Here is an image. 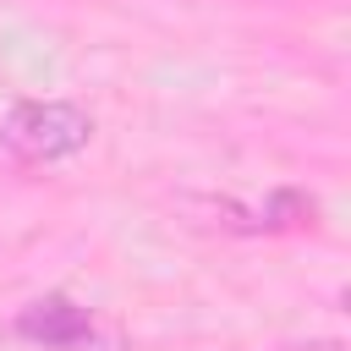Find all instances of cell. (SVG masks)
Here are the masks:
<instances>
[{
  "label": "cell",
  "mask_w": 351,
  "mask_h": 351,
  "mask_svg": "<svg viewBox=\"0 0 351 351\" xmlns=\"http://www.w3.org/2000/svg\"><path fill=\"white\" fill-rule=\"evenodd\" d=\"M93 143V110L77 99H16L0 115V148L16 165H60Z\"/></svg>",
  "instance_id": "obj_1"
},
{
  "label": "cell",
  "mask_w": 351,
  "mask_h": 351,
  "mask_svg": "<svg viewBox=\"0 0 351 351\" xmlns=\"http://www.w3.org/2000/svg\"><path fill=\"white\" fill-rule=\"evenodd\" d=\"M219 230L236 236H285V230H307L318 219V197L302 186H274L263 203H236V197H214L208 203Z\"/></svg>",
  "instance_id": "obj_2"
},
{
  "label": "cell",
  "mask_w": 351,
  "mask_h": 351,
  "mask_svg": "<svg viewBox=\"0 0 351 351\" xmlns=\"http://www.w3.org/2000/svg\"><path fill=\"white\" fill-rule=\"evenodd\" d=\"M11 335L27 340V346H44V351H82V346H93L99 324H93V313H88L77 296L44 291V296H33L27 307H16Z\"/></svg>",
  "instance_id": "obj_3"
},
{
  "label": "cell",
  "mask_w": 351,
  "mask_h": 351,
  "mask_svg": "<svg viewBox=\"0 0 351 351\" xmlns=\"http://www.w3.org/2000/svg\"><path fill=\"white\" fill-rule=\"evenodd\" d=\"M285 351H346V340H296Z\"/></svg>",
  "instance_id": "obj_4"
}]
</instances>
